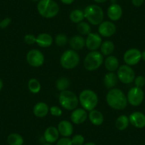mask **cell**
Masks as SVG:
<instances>
[{"mask_svg":"<svg viewBox=\"0 0 145 145\" xmlns=\"http://www.w3.org/2000/svg\"><path fill=\"white\" fill-rule=\"evenodd\" d=\"M84 15L88 22L95 26L100 25L104 19L103 9L96 5H90L86 7L84 10Z\"/></svg>","mask_w":145,"mask_h":145,"instance_id":"3957f363","label":"cell"},{"mask_svg":"<svg viewBox=\"0 0 145 145\" xmlns=\"http://www.w3.org/2000/svg\"><path fill=\"white\" fill-rule=\"evenodd\" d=\"M36 43L41 48H48L53 44L52 36L47 33H41L36 36Z\"/></svg>","mask_w":145,"mask_h":145,"instance_id":"ac0fdd59","label":"cell"},{"mask_svg":"<svg viewBox=\"0 0 145 145\" xmlns=\"http://www.w3.org/2000/svg\"><path fill=\"white\" fill-rule=\"evenodd\" d=\"M7 142L9 145H23L24 139L19 134L12 133L8 136Z\"/></svg>","mask_w":145,"mask_h":145,"instance_id":"83f0119b","label":"cell"},{"mask_svg":"<svg viewBox=\"0 0 145 145\" xmlns=\"http://www.w3.org/2000/svg\"><path fill=\"white\" fill-rule=\"evenodd\" d=\"M116 1L117 0H111V2L112 4H116Z\"/></svg>","mask_w":145,"mask_h":145,"instance_id":"f6af8a7d","label":"cell"},{"mask_svg":"<svg viewBox=\"0 0 145 145\" xmlns=\"http://www.w3.org/2000/svg\"><path fill=\"white\" fill-rule=\"evenodd\" d=\"M58 130L60 135L63 137H68L71 136L73 132V127L72 124L67 120H62L58 125Z\"/></svg>","mask_w":145,"mask_h":145,"instance_id":"e0dca14e","label":"cell"},{"mask_svg":"<svg viewBox=\"0 0 145 145\" xmlns=\"http://www.w3.org/2000/svg\"><path fill=\"white\" fill-rule=\"evenodd\" d=\"M142 58L145 61V51H144L142 53Z\"/></svg>","mask_w":145,"mask_h":145,"instance_id":"7bdbcfd3","label":"cell"},{"mask_svg":"<svg viewBox=\"0 0 145 145\" xmlns=\"http://www.w3.org/2000/svg\"><path fill=\"white\" fill-rule=\"evenodd\" d=\"M71 142L72 145H83L85 142V139L82 135H76L72 137Z\"/></svg>","mask_w":145,"mask_h":145,"instance_id":"d6a6232c","label":"cell"},{"mask_svg":"<svg viewBox=\"0 0 145 145\" xmlns=\"http://www.w3.org/2000/svg\"><path fill=\"white\" fill-rule=\"evenodd\" d=\"M12 22V19L10 18H5V19L0 22V29H5Z\"/></svg>","mask_w":145,"mask_h":145,"instance_id":"74e56055","label":"cell"},{"mask_svg":"<svg viewBox=\"0 0 145 145\" xmlns=\"http://www.w3.org/2000/svg\"><path fill=\"white\" fill-rule=\"evenodd\" d=\"M103 63V56L97 51H90L87 54L83 62L85 68L87 71H93L98 69Z\"/></svg>","mask_w":145,"mask_h":145,"instance_id":"52a82bcc","label":"cell"},{"mask_svg":"<svg viewBox=\"0 0 145 145\" xmlns=\"http://www.w3.org/2000/svg\"><path fill=\"white\" fill-rule=\"evenodd\" d=\"M61 2L63 4H65V5H71L72 3H73V2H74L75 0H61Z\"/></svg>","mask_w":145,"mask_h":145,"instance_id":"ab89813d","label":"cell"},{"mask_svg":"<svg viewBox=\"0 0 145 145\" xmlns=\"http://www.w3.org/2000/svg\"><path fill=\"white\" fill-rule=\"evenodd\" d=\"M144 1V0H132V3L135 7H141L143 5Z\"/></svg>","mask_w":145,"mask_h":145,"instance_id":"f35d334b","label":"cell"},{"mask_svg":"<svg viewBox=\"0 0 145 145\" xmlns=\"http://www.w3.org/2000/svg\"><path fill=\"white\" fill-rule=\"evenodd\" d=\"M41 86L40 82L37 79L31 78L29 80V83H28V88L31 93H33V94L38 93L41 90Z\"/></svg>","mask_w":145,"mask_h":145,"instance_id":"f546056e","label":"cell"},{"mask_svg":"<svg viewBox=\"0 0 145 145\" xmlns=\"http://www.w3.org/2000/svg\"><path fill=\"white\" fill-rule=\"evenodd\" d=\"M37 10L41 16L51 19L59 12V6L54 0H41L37 5Z\"/></svg>","mask_w":145,"mask_h":145,"instance_id":"7a4b0ae2","label":"cell"},{"mask_svg":"<svg viewBox=\"0 0 145 145\" xmlns=\"http://www.w3.org/2000/svg\"><path fill=\"white\" fill-rule=\"evenodd\" d=\"M84 145H96V144H95L93 143V142H88V143L86 144H84Z\"/></svg>","mask_w":145,"mask_h":145,"instance_id":"ee69618b","label":"cell"},{"mask_svg":"<svg viewBox=\"0 0 145 145\" xmlns=\"http://www.w3.org/2000/svg\"><path fill=\"white\" fill-rule=\"evenodd\" d=\"M49 110L53 116L60 117L62 115V110H61V109L60 107H57V106H52L49 109Z\"/></svg>","mask_w":145,"mask_h":145,"instance_id":"d590c367","label":"cell"},{"mask_svg":"<svg viewBox=\"0 0 145 145\" xmlns=\"http://www.w3.org/2000/svg\"><path fill=\"white\" fill-rule=\"evenodd\" d=\"M70 84H71V82L69 79L65 77H62L58 79L56 83V87L58 89V90L62 92L66 90L69 88Z\"/></svg>","mask_w":145,"mask_h":145,"instance_id":"f1b7e54d","label":"cell"},{"mask_svg":"<svg viewBox=\"0 0 145 145\" xmlns=\"http://www.w3.org/2000/svg\"><path fill=\"white\" fill-rule=\"evenodd\" d=\"M44 145H51V144H44Z\"/></svg>","mask_w":145,"mask_h":145,"instance_id":"7dc6e473","label":"cell"},{"mask_svg":"<svg viewBox=\"0 0 145 145\" xmlns=\"http://www.w3.org/2000/svg\"><path fill=\"white\" fill-rule=\"evenodd\" d=\"M118 81V77L115 72H110L104 76L103 82L107 88L112 89L117 85Z\"/></svg>","mask_w":145,"mask_h":145,"instance_id":"cb8c5ba5","label":"cell"},{"mask_svg":"<svg viewBox=\"0 0 145 145\" xmlns=\"http://www.w3.org/2000/svg\"><path fill=\"white\" fill-rule=\"evenodd\" d=\"M129 124V118L126 115H120L117 118L116 121H115V126H116L117 129L119 130L122 131L125 130L127 128Z\"/></svg>","mask_w":145,"mask_h":145,"instance_id":"484cf974","label":"cell"},{"mask_svg":"<svg viewBox=\"0 0 145 145\" xmlns=\"http://www.w3.org/2000/svg\"><path fill=\"white\" fill-rule=\"evenodd\" d=\"M48 112H49V107H48V105L43 102L36 103L33 108V112L34 115L39 118H42L46 116Z\"/></svg>","mask_w":145,"mask_h":145,"instance_id":"d6986e66","label":"cell"},{"mask_svg":"<svg viewBox=\"0 0 145 145\" xmlns=\"http://www.w3.org/2000/svg\"><path fill=\"white\" fill-rule=\"evenodd\" d=\"M144 97V93L142 88L137 87L132 88L127 95V102L132 106H139L142 104Z\"/></svg>","mask_w":145,"mask_h":145,"instance_id":"9c48e42d","label":"cell"},{"mask_svg":"<svg viewBox=\"0 0 145 145\" xmlns=\"http://www.w3.org/2000/svg\"><path fill=\"white\" fill-rule=\"evenodd\" d=\"M116 26L112 22H103L98 27V33L103 37H110L116 32Z\"/></svg>","mask_w":145,"mask_h":145,"instance_id":"7c38bea8","label":"cell"},{"mask_svg":"<svg viewBox=\"0 0 145 145\" xmlns=\"http://www.w3.org/2000/svg\"><path fill=\"white\" fill-rule=\"evenodd\" d=\"M55 42L58 46H64L68 42V37L65 34L59 33L56 36Z\"/></svg>","mask_w":145,"mask_h":145,"instance_id":"1f68e13d","label":"cell"},{"mask_svg":"<svg viewBox=\"0 0 145 145\" xmlns=\"http://www.w3.org/2000/svg\"><path fill=\"white\" fill-rule=\"evenodd\" d=\"M108 105L117 110H122L127 105V99L123 92L118 88H112L109 90L106 95Z\"/></svg>","mask_w":145,"mask_h":145,"instance_id":"6da1fadb","label":"cell"},{"mask_svg":"<svg viewBox=\"0 0 145 145\" xmlns=\"http://www.w3.org/2000/svg\"><path fill=\"white\" fill-rule=\"evenodd\" d=\"M93 1L97 3H104V2H107V0H93Z\"/></svg>","mask_w":145,"mask_h":145,"instance_id":"60d3db41","label":"cell"},{"mask_svg":"<svg viewBox=\"0 0 145 145\" xmlns=\"http://www.w3.org/2000/svg\"><path fill=\"white\" fill-rule=\"evenodd\" d=\"M32 1H33V2H39L41 0H32Z\"/></svg>","mask_w":145,"mask_h":145,"instance_id":"bcb514c9","label":"cell"},{"mask_svg":"<svg viewBox=\"0 0 145 145\" xmlns=\"http://www.w3.org/2000/svg\"><path fill=\"white\" fill-rule=\"evenodd\" d=\"M105 67L110 72H114L119 68V61L114 56H108L104 61Z\"/></svg>","mask_w":145,"mask_h":145,"instance_id":"603a6c76","label":"cell"},{"mask_svg":"<svg viewBox=\"0 0 145 145\" xmlns=\"http://www.w3.org/2000/svg\"><path fill=\"white\" fill-rule=\"evenodd\" d=\"M107 16L111 21L116 22L122 16V9L118 4H112L109 7L107 12Z\"/></svg>","mask_w":145,"mask_h":145,"instance_id":"9a60e30c","label":"cell"},{"mask_svg":"<svg viewBox=\"0 0 145 145\" xmlns=\"http://www.w3.org/2000/svg\"><path fill=\"white\" fill-rule=\"evenodd\" d=\"M134 81H135V87L142 88L144 87L145 85V78L144 77L142 76H137V77H136Z\"/></svg>","mask_w":145,"mask_h":145,"instance_id":"836d02e7","label":"cell"},{"mask_svg":"<svg viewBox=\"0 0 145 145\" xmlns=\"http://www.w3.org/2000/svg\"><path fill=\"white\" fill-rule=\"evenodd\" d=\"M80 63V57L78 53L72 49L67 50L63 53L60 59L61 66L65 69H73Z\"/></svg>","mask_w":145,"mask_h":145,"instance_id":"8992f818","label":"cell"},{"mask_svg":"<svg viewBox=\"0 0 145 145\" xmlns=\"http://www.w3.org/2000/svg\"><path fill=\"white\" fill-rule=\"evenodd\" d=\"M118 79L125 84H129L135 79V73L134 70L128 65H122L119 67L117 73Z\"/></svg>","mask_w":145,"mask_h":145,"instance_id":"ba28073f","label":"cell"},{"mask_svg":"<svg viewBox=\"0 0 145 145\" xmlns=\"http://www.w3.org/2000/svg\"><path fill=\"white\" fill-rule=\"evenodd\" d=\"M129 123L137 128L145 127V115L141 112H135L129 117Z\"/></svg>","mask_w":145,"mask_h":145,"instance_id":"2e32d148","label":"cell"},{"mask_svg":"<svg viewBox=\"0 0 145 145\" xmlns=\"http://www.w3.org/2000/svg\"><path fill=\"white\" fill-rule=\"evenodd\" d=\"M77 30L80 34L84 35V36H88L89 33H91V28H90V24L85 22H81L78 24Z\"/></svg>","mask_w":145,"mask_h":145,"instance_id":"4dcf8cb0","label":"cell"},{"mask_svg":"<svg viewBox=\"0 0 145 145\" xmlns=\"http://www.w3.org/2000/svg\"><path fill=\"white\" fill-rule=\"evenodd\" d=\"M58 101L61 107L68 110H73L77 108L79 100L74 93L70 90L61 92L58 97Z\"/></svg>","mask_w":145,"mask_h":145,"instance_id":"5b68a950","label":"cell"},{"mask_svg":"<svg viewBox=\"0 0 145 145\" xmlns=\"http://www.w3.org/2000/svg\"><path fill=\"white\" fill-rule=\"evenodd\" d=\"M102 44V39L100 34L90 33L87 36L86 39V46L90 51H96Z\"/></svg>","mask_w":145,"mask_h":145,"instance_id":"4fadbf2b","label":"cell"},{"mask_svg":"<svg viewBox=\"0 0 145 145\" xmlns=\"http://www.w3.org/2000/svg\"><path fill=\"white\" fill-rule=\"evenodd\" d=\"M56 145H72V144L70 138L63 137L58 141Z\"/></svg>","mask_w":145,"mask_h":145,"instance_id":"8d00e7d4","label":"cell"},{"mask_svg":"<svg viewBox=\"0 0 145 145\" xmlns=\"http://www.w3.org/2000/svg\"><path fill=\"white\" fill-rule=\"evenodd\" d=\"M26 61L32 67L38 68L44 63V56L37 49H31L26 54Z\"/></svg>","mask_w":145,"mask_h":145,"instance_id":"30bf717a","label":"cell"},{"mask_svg":"<svg viewBox=\"0 0 145 145\" xmlns=\"http://www.w3.org/2000/svg\"><path fill=\"white\" fill-rule=\"evenodd\" d=\"M88 118L90 120V122L93 125H95V126L101 125L103 123V121H104V116L102 114V112H100L99 110H95V109L93 110L90 111Z\"/></svg>","mask_w":145,"mask_h":145,"instance_id":"7402d4cb","label":"cell"},{"mask_svg":"<svg viewBox=\"0 0 145 145\" xmlns=\"http://www.w3.org/2000/svg\"><path fill=\"white\" fill-rule=\"evenodd\" d=\"M24 41L28 45H33L36 42V37L32 34H26L24 36Z\"/></svg>","mask_w":145,"mask_h":145,"instance_id":"e575fe53","label":"cell"},{"mask_svg":"<svg viewBox=\"0 0 145 145\" xmlns=\"http://www.w3.org/2000/svg\"><path fill=\"white\" fill-rule=\"evenodd\" d=\"M69 18L72 22L75 24H79L83 22L85 19L84 12L80 9H74L71 12L69 15Z\"/></svg>","mask_w":145,"mask_h":145,"instance_id":"4316f807","label":"cell"},{"mask_svg":"<svg viewBox=\"0 0 145 145\" xmlns=\"http://www.w3.org/2000/svg\"><path fill=\"white\" fill-rule=\"evenodd\" d=\"M59 135L58 128L55 127H48L44 132V139L48 143H54L58 140Z\"/></svg>","mask_w":145,"mask_h":145,"instance_id":"ffe728a7","label":"cell"},{"mask_svg":"<svg viewBox=\"0 0 145 145\" xmlns=\"http://www.w3.org/2000/svg\"><path fill=\"white\" fill-rule=\"evenodd\" d=\"M79 102L86 110L91 111L95 108L98 103L97 94L92 90H84L80 93Z\"/></svg>","mask_w":145,"mask_h":145,"instance_id":"277c9868","label":"cell"},{"mask_svg":"<svg viewBox=\"0 0 145 145\" xmlns=\"http://www.w3.org/2000/svg\"><path fill=\"white\" fill-rule=\"evenodd\" d=\"M123 59L125 63L129 66L137 65L142 59V53L137 48H130L125 53Z\"/></svg>","mask_w":145,"mask_h":145,"instance_id":"8fae6325","label":"cell"},{"mask_svg":"<svg viewBox=\"0 0 145 145\" xmlns=\"http://www.w3.org/2000/svg\"><path fill=\"white\" fill-rule=\"evenodd\" d=\"M71 48L74 51H79L86 46V39L81 36H74L71 37L69 41Z\"/></svg>","mask_w":145,"mask_h":145,"instance_id":"44dd1931","label":"cell"},{"mask_svg":"<svg viewBox=\"0 0 145 145\" xmlns=\"http://www.w3.org/2000/svg\"><path fill=\"white\" fill-rule=\"evenodd\" d=\"M100 51L104 56H110L115 50V45L111 41H105L100 46Z\"/></svg>","mask_w":145,"mask_h":145,"instance_id":"d4e9b609","label":"cell"},{"mask_svg":"<svg viewBox=\"0 0 145 145\" xmlns=\"http://www.w3.org/2000/svg\"><path fill=\"white\" fill-rule=\"evenodd\" d=\"M88 114L83 108H76L73 110L71 115V120L76 125H80L86 120Z\"/></svg>","mask_w":145,"mask_h":145,"instance_id":"5bb4252c","label":"cell"},{"mask_svg":"<svg viewBox=\"0 0 145 145\" xmlns=\"http://www.w3.org/2000/svg\"><path fill=\"white\" fill-rule=\"evenodd\" d=\"M2 88H3V82H2V79L0 78V90H2Z\"/></svg>","mask_w":145,"mask_h":145,"instance_id":"b9f144b4","label":"cell"}]
</instances>
